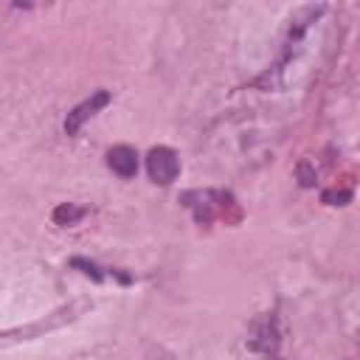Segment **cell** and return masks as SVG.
<instances>
[{"label":"cell","mask_w":360,"mask_h":360,"mask_svg":"<svg viewBox=\"0 0 360 360\" xmlns=\"http://www.w3.org/2000/svg\"><path fill=\"white\" fill-rule=\"evenodd\" d=\"M107 104H110V93H107V90H96L87 101L76 104V107L68 112V118H65V132H68V135H76L79 127H82L90 115H96L101 107H107Z\"/></svg>","instance_id":"obj_2"},{"label":"cell","mask_w":360,"mask_h":360,"mask_svg":"<svg viewBox=\"0 0 360 360\" xmlns=\"http://www.w3.org/2000/svg\"><path fill=\"white\" fill-rule=\"evenodd\" d=\"M107 163H110V169L115 172V174H121V177H135V172H138V152L132 149V146H112L110 152H107Z\"/></svg>","instance_id":"obj_3"},{"label":"cell","mask_w":360,"mask_h":360,"mask_svg":"<svg viewBox=\"0 0 360 360\" xmlns=\"http://www.w3.org/2000/svg\"><path fill=\"white\" fill-rule=\"evenodd\" d=\"M298 180H301V186H312L315 183V174H312L309 163H298Z\"/></svg>","instance_id":"obj_6"},{"label":"cell","mask_w":360,"mask_h":360,"mask_svg":"<svg viewBox=\"0 0 360 360\" xmlns=\"http://www.w3.org/2000/svg\"><path fill=\"white\" fill-rule=\"evenodd\" d=\"M349 200H352V191H343V188L340 191H335V188L323 191V202H329V205H346Z\"/></svg>","instance_id":"obj_5"},{"label":"cell","mask_w":360,"mask_h":360,"mask_svg":"<svg viewBox=\"0 0 360 360\" xmlns=\"http://www.w3.org/2000/svg\"><path fill=\"white\" fill-rule=\"evenodd\" d=\"M146 172H149V177H152L155 183L169 186V183H174L177 174H180V160H177V155H174L169 146H155V149L146 155Z\"/></svg>","instance_id":"obj_1"},{"label":"cell","mask_w":360,"mask_h":360,"mask_svg":"<svg viewBox=\"0 0 360 360\" xmlns=\"http://www.w3.org/2000/svg\"><path fill=\"white\" fill-rule=\"evenodd\" d=\"M73 264H76V267H84V273H87V276H93L96 281H101V273H98V267H96V264H90V262H84V259H73Z\"/></svg>","instance_id":"obj_7"},{"label":"cell","mask_w":360,"mask_h":360,"mask_svg":"<svg viewBox=\"0 0 360 360\" xmlns=\"http://www.w3.org/2000/svg\"><path fill=\"white\" fill-rule=\"evenodd\" d=\"M82 217H84V208H76V205H70V202H65V205H59V208L53 211V222H56V225H76Z\"/></svg>","instance_id":"obj_4"}]
</instances>
